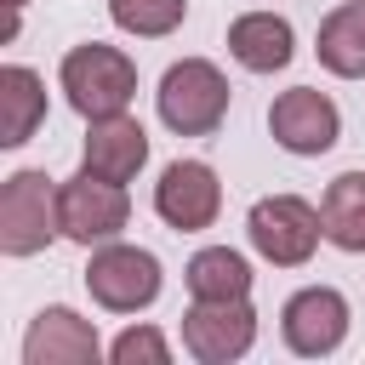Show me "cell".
<instances>
[{
  "label": "cell",
  "mask_w": 365,
  "mask_h": 365,
  "mask_svg": "<svg viewBox=\"0 0 365 365\" xmlns=\"http://www.w3.org/2000/svg\"><path fill=\"white\" fill-rule=\"evenodd\" d=\"M74 114L86 120H103V114H125L131 97H137V63L120 51V46H103V40H86L63 57L57 68Z\"/></svg>",
  "instance_id": "cell-1"
},
{
  "label": "cell",
  "mask_w": 365,
  "mask_h": 365,
  "mask_svg": "<svg viewBox=\"0 0 365 365\" xmlns=\"http://www.w3.org/2000/svg\"><path fill=\"white\" fill-rule=\"evenodd\" d=\"M154 103H160V120H165L177 137H205V131H217L222 114H228V80H222L217 63L182 57V63L165 68Z\"/></svg>",
  "instance_id": "cell-2"
},
{
  "label": "cell",
  "mask_w": 365,
  "mask_h": 365,
  "mask_svg": "<svg viewBox=\"0 0 365 365\" xmlns=\"http://www.w3.org/2000/svg\"><path fill=\"white\" fill-rule=\"evenodd\" d=\"M63 234L57 211V182L46 171H11L0 182V251L6 257H34Z\"/></svg>",
  "instance_id": "cell-3"
},
{
  "label": "cell",
  "mask_w": 365,
  "mask_h": 365,
  "mask_svg": "<svg viewBox=\"0 0 365 365\" xmlns=\"http://www.w3.org/2000/svg\"><path fill=\"white\" fill-rule=\"evenodd\" d=\"M245 234H251L257 257H268L274 268H302L314 257V245L325 240V217L302 194H268L251 205Z\"/></svg>",
  "instance_id": "cell-4"
},
{
  "label": "cell",
  "mask_w": 365,
  "mask_h": 365,
  "mask_svg": "<svg viewBox=\"0 0 365 365\" xmlns=\"http://www.w3.org/2000/svg\"><path fill=\"white\" fill-rule=\"evenodd\" d=\"M86 291L91 302H103L108 314H137L160 297V257L143 251V245H97L91 262H86Z\"/></svg>",
  "instance_id": "cell-5"
},
{
  "label": "cell",
  "mask_w": 365,
  "mask_h": 365,
  "mask_svg": "<svg viewBox=\"0 0 365 365\" xmlns=\"http://www.w3.org/2000/svg\"><path fill=\"white\" fill-rule=\"evenodd\" d=\"M57 211H63V234L74 245H108L131 222L125 182H108L97 171H80V177L57 182Z\"/></svg>",
  "instance_id": "cell-6"
},
{
  "label": "cell",
  "mask_w": 365,
  "mask_h": 365,
  "mask_svg": "<svg viewBox=\"0 0 365 365\" xmlns=\"http://www.w3.org/2000/svg\"><path fill=\"white\" fill-rule=\"evenodd\" d=\"M251 342H257V308L245 297H222V302L194 297V308L182 314V348L200 365H228Z\"/></svg>",
  "instance_id": "cell-7"
},
{
  "label": "cell",
  "mask_w": 365,
  "mask_h": 365,
  "mask_svg": "<svg viewBox=\"0 0 365 365\" xmlns=\"http://www.w3.org/2000/svg\"><path fill=\"white\" fill-rule=\"evenodd\" d=\"M154 211H160L171 228H182V234L211 228L217 211H222V182H217V171H211L205 160H171V165L160 171V182H154Z\"/></svg>",
  "instance_id": "cell-8"
},
{
  "label": "cell",
  "mask_w": 365,
  "mask_h": 365,
  "mask_svg": "<svg viewBox=\"0 0 365 365\" xmlns=\"http://www.w3.org/2000/svg\"><path fill=\"white\" fill-rule=\"evenodd\" d=\"M279 336H285V348L302 354V359L336 354L342 336H348V302H342V291H331V285L297 291V297L279 308Z\"/></svg>",
  "instance_id": "cell-9"
},
{
  "label": "cell",
  "mask_w": 365,
  "mask_h": 365,
  "mask_svg": "<svg viewBox=\"0 0 365 365\" xmlns=\"http://www.w3.org/2000/svg\"><path fill=\"white\" fill-rule=\"evenodd\" d=\"M268 131H274V143H279L285 154H325V148L336 143V131H342V114H336V103H331L325 91L291 86V91L274 97Z\"/></svg>",
  "instance_id": "cell-10"
},
{
  "label": "cell",
  "mask_w": 365,
  "mask_h": 365,
  "mask_svg": "<svg viewBox=\"0 0 365 365\" xmlns=\"http://www.w3.org/2000/svg\"><path fill=\"white\" fill-rule=\"evenodd\" d=\"M103 342L97 325L80 319L74 308H40L29 336H23V359L29 365H97Z\"/></svg>",
  "instance_id": "cell-11"
},
{
  "label": "cell",
  "mask_w": 365,
  "mask_h": 365,
  "mask_svg": "<svg viewBox=\"0 0 365 365\" xmlns=\"http://www.w3.org/2000/svg\"><path fill=\"white\" fill-rule=\"evenodd\" d=\"M148 160V131L131 120V114H103L91 120L86 131V154H80V171H97L108 182H131Z\"/></svg>",
  "instance_id": "cell-12"
},
{
  "label": "cell",
  "mask_w": 365,
  "mask_h": 365,
  "mask_svg": "<svg viewBox=\"0 0 365 365\" xmlns=\"http://www.w3.org/2000/svg\"><path fill=\"white\" fill-rule=\"evenodd\" d=\"M228 51H234L240 68H251V74H274V68L291 63L297 34H291V23H285L279 11H245V17L228 23Z\"/></svg>",
  "instance_id": "cell-13"
},
{
  "label": "cell",
  "mask_w": 365,
  "mask_h": 365,
  "mask_svg": "<svg viewBox=\"0 0 365 365\" xmlns=\"http://www.w3.org/2000/svg\"><path fill=\"white\" fill-rule=\"evenodd\" d=\"M40 120H46V80L23 63H6L0 68V143L23 148Z\"/></svg>",
  "instance_id": "cell-14"
},
{
  "label": "cell",
  "mask_w": 365,
  "mask_h": 365,
  "mask_svg": "<svg viewBox=\"0 0 365 365\" xmlns=\"http://www.w3.org/2000/svg\"><path fill=\"white\" fill-rule=\"evenodd\" d=\"M319 63L342 80H359L365 74V0H348L336 6L325 23H319V40H314Z\"/></svg>",
  "instance_id": "cell-15"
},
{
  "label": "cell",
  "mask_w": 365,
  "mask_h": 365,
  "mask_svg": "<svg viewBox=\"0 0 365 365\" xmlns=\"http://www.w3.org/2000/svg\"><path fill=\"white\" fill-rule=\"evenodd\" d=\"M319 217H325V240L336 251H365V171H342L325 188Z\"/></svg>",
  "instance_id": "cell-16"
},
{
  "label": "cell",
  "mask_w": 365,
  "mask_h": 365,
  "mask_svg": "<svg viewBox=\"0 0 365 365\" xmlns=\"http://www.w3.org/2000/svg\"><path fill=\"white\" fill-rule=\"evenodd\" d=\"M182 279H188V297L222 302V297H245L251 291V262L240 251H228V245H205V251H194Z\"/></svg>",
  "instance_id": "cell-17"
},
{
  "label": "cell",
  "mask_w": 365,
  "mask_h": 365,
  "mask_svg": "<svg viewBox=\"0 0 365 365\" xmlns=\"http://www.w3.org/2000/svg\"><path fill=\"white\" fill-rule=\"evenodd\" d=\"M108 17L137 40H160L188 17V0H108Z\"/></svg>",
  "instance_id": "cell-18"
},
{
  "label": "cell",
  "mask_w": 365,
  "mask_h": 365,
  "mask_svg": "<svg viewBox=\"0 0 365 365\" xmlns=\"http://www.w3.org/2000/svg\"><path fill=\"white\" fill-rule=\"evenodd\" d=\"M108 354H114V365H137V359H143V365H165V359H171V342H165L154 325H131V331L114 336Z\"/></svg>",
  "instance_id": "cell-19"
},
{
  "label": "cell",
  "mask_w": 365,
  "mask_h": 365,
  "mask_svg": "<svg viewBox=\"0 0 365 365\" xmlns=\"http://www.w3.org/2000/svg\"><path fill=\"white\" fill-rule=\"evenodd\" d=\"M6 6H11V23H6V40H11V34H17V11H23L29 0H6Z\"/></svg>",
  "instance_id": "cell-20"
}]
</instances>
